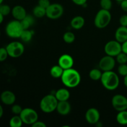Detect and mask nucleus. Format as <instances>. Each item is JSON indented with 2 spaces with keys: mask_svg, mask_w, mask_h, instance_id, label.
Masks as SVG:
<instances>
[{
  "mask_svg": "<svg viewBox=\"0 0 127 127\" xmlns=\"http://www.w3.org/2000/svg\"><path fill=\"white\" fill-rule=\"evenodd\" d=\"M21 22L17 20H12L7 24L5 28V32L9 37L12 38H20L23 31Z\"/></svg>",
  "mask_w": 127,
  "mask_h": 127,
  "instance_id": "5",
  "label": "nucleus"
},
{
  "mask_svg": "<svg viewBox=\"0 0 127 127\" xmlns=\"http://www.w3.org/2000/svg\"><path fill=\"white\" fill-rule=\"evenodd\" d=\"M11 9H12L9 5L4 4L2 3L0 4V13L3 15L4 16H6L11 13Z\"/></svg>",
  "mask_w": 127,
  "mask_h": 127,
  "instance_id": "28",
  "label": "nucleus"
},
{
  "mask_svg": "<svg viewBox=\"0 0 127 127\" xmlns=\"http://www.w3.org/2000/svg\"><path fill=\"white\" fill-rule=\"evenodd\" d=\"M116 62L120 64H126L127 63V54L122 52L116 57Z\"/></svg>",
  "mask_w": 127,
  "mask_h": 127,
  "instance_id": "29",
  "label": "nucleus"
},
{
  "mask_svg": "<svg viewBox=\"0 0 127 127\" xmlns=\"http://www.w3.org/2000/svg\"><path fill=\"white\" fill-rule=\"evenodd\" d=\"M3 1H4V0H0V4H1L2 3V2H3Z\"/></svg>",
  "mask_w": 127,
  "mask_h": 127,
  "instance_id": "44",
  "label": "nucleus"
},
{
  "mask_svg": "<svg viewBox=\"0 0 127 127\" xmlns=\"http://www.w3.org/2000/svg\"><path fill=\"white\" fill-rule=\"evenodd\" d=\"M23 29H29L34 24V17L31 15H27L24 19L20 21Z\"/></svg>",
  "mask_w": 127,
  "mask_h": 127,
  "instance_id": "21",
  "label": "nucleus"
},
{
  "mask_svg": "<svg viewBox=\"0 0 127 127\" xmlns=\"http://www.w3.org/2000/svg\"><path fill=\"white\" fill-rule=\"evenodd\" d=\"M0 36H1V31H0Z\"/></svg>",
  "mask_w": 127,
  "mask_h": 127,
  "instance_id": "45",
  "label": "nucleus"
},
{
  "mask_svg": "<svg viewBox=\"0 0 127 127\" xmlns=\"http://www.w3.org/2000/svg\"><path fill=\"white\" fill-rule=\"evenodd\" d=\"M112 19V15L110 11L101 9L97 12L94 18V23L98 29H104L109 26Z\"/></svg>",
  "mask_w": 127,
  "mask_h": 127,
  "instance_id": "4",
  "label": "nucleus"
},
{
  "mask_svg": "<svg viewBox=\"0 0 127 127\" xmlns=\"http://www.w3.org/2000/svg\"><path fill=\"white\" fill-rule=\"evenodd\" d=\"M32 127H47V125L45 124L43 122L37 120L36 122H35L33 125H32Z\"/></svg>",
  "mask_w": 127,
  "mask_h": 127,
  "instance_id": "37",
  "label": "nucleus"
},
{
  "mask_svg": "<svg viewBox=\"0 0 127 127\" xmlns=\"http://www.w3.org/2000/svg\"><path fill=\"white\" fill-rule=\"evenodd\" d=\"M115 1H116L117 2H120L121 1H122L123 0H115Z\"/></svg>",
  "mask_w": 127,
  "mask_h": 127,
  "instance_id": "43",
  "label": "nucleus"
},
{
  "mask_svg": "<svg viewBox=\"0 0 127 127\" xmlns=\"http://www.w3.org/2000/svg\"><path fill=\"white\" fill-rule=\"evenodd\" d=\"M113 108L117 112L127 110V97L122 94H115L111 100Z\"/></svg>",
  "mask_w": 127,
  "mask_h": 127,
  "instance_id": "10",
  "label": "nucleus"
},
{
  "mask_svg": "<svg viewBox=\"0 0 127 127\" xmlns=\"http://www.w3.org/2000/svg\"><path fill=\"white\" fill-rule=\"evenodd\" d=\"M85 24V19L83 16H77L73 17L70 22V25L73 29L79 30L83 28Z\"/></svg>",
  "mask_w": 127,
  "mask_h": 127,
  "instance_id": "19",
  "label": "nucleus"
},
{
  "mask_svg": "<svg viewBox=\"0 0 127 127\" xmlns=\"http://www.w3.org/2000/svg\"><path fill=\"white\" fill-rule=\"evenodd\" d=\"M115 63H116V60L114 57L106 55L99 61V68L103 72L112 71L115 67Z\"/></svg>",
  "mask_w": 127,
  "mask_h": 127,
  "instance_id": "11",
  "label": "nucleus"
},
{
  "mask_svg": "<svg viewBox=\"0 0 127 127\" xmlns=\"http://www.w3.org/2000/svg\"><path fill=\"white\" fill-rule=\"evenodd\" d=\"M58 64H59L64 70L69 69L73 67L74 60L69 54H63L60 57L58 61Z\"/></svg>",
  "mask_w": 127,
  "mask_h": 127,
  "instance_id": "13",
  "label": "nucleus"
},
{
  "mask_svg": "<svg viewBox=\"0 0 127 127\" xmlns=\"http://www.w3.org/2000/svg\"><path fill=\"white\" fill-rule=\"evenodd\" d=\"M104 52L107 55L115 57L122 52V43L116 40L109 41L105 45Z\"/></svg>",
  "mask_w": 127,
  "mask_h": 127,
  "instance_id": "9",
  "label": "nucleus"
},
{
  "mask_svg": "<svg viewBox=\"0 0 127 127\" xmlns=\"http://www.w3.org/2000/svg\"><path fill=\"white\" fill-rule=\"evenodd\" d=\"M61 80L64 86L74 88L80 84L81 77L80 73L76 69L71 68L64 70L61 77Z\"/></svg>",
  "mask_w": 127,
  "mask_h": 127,
  "instance_id": "1",
  "label": "nucleus"
},
{
  "mask_svg": "<svg viewBox=\"0 0 127 127\" xmlns=\"http://www.w3.org/2000/svg\"><path fill=\"white\" fill-rule=\"evenodd\" d=\"M11 14L14 19L19 21H22L27 15L26 9L21 5L14 6L11 9Z\"/></svg>",
  "mask_w": 127,
  "mask_h": 127,
  "instance_id": "15",
  "label": "nucleus"
},
{
  "mask_svg": "<svg viewBox=\"0 0 127 127\" xmlns=\"http://www.w3.org/2000/svg\"><path fill=\"white\" fill-rule=\"evenodd\" d=\"M4 114V110H3V108H2V105L0 104V119L2 117Z\"/></svg>",
  "mask_w": 127,
  "mask_h": 127,
  "instance_id": "40",
  "label": "nucleus"
},
{
  "mask_svg": "<svg viewBox=\"0 0 127 127\" xmlns=\"http://www.w3.org/2000/svg\"><path fill=\"white\" fill-rule=\"evenodd\" d=\"M71 110V105L70 103L66 101H59L57 105L56 110L61 115H67L70 113Z\"/></svg>",
  "mask_w": 127,
  "mask_h": 127,
  "instance_id": "16",
  "label": "nucleus"
},
{
  "mask_svg": "<svg viewBox=\"0 0 127 127\" xmlns=\"http://www.w3.org/2000/svg\"><path fill=\"white\" fill-rule=\"evenodd\" d=\"M118 73L122 76L125 77L127 75V64H120L117 69Z\"/></svg>",
  "mask_w": 127,
  "mask_h": 127,
  "instance_id": "31",
  "label": "nucleus"
},
{
  "mask_svg": "<svg viewBox=\"0 0 127 127\" xmlns=\"http://www.w3.org/2000/svg\"><path fill=\"white\" fill-rule=\"evenodd\" d=\"M71 1L73 3L78 5V6H81L84 7V6L86 4L88 0H71Z\"/></svg>",
  "mask_w": 127,
  "mask_h": 127,
  "instance_id": "36",
  "label": "nucleus"
},
{
  "mask_svg": "<svg viewBox=\"0 0 127 127\" xmlns=\"http://www.w3.org/2000/svg\"><path fill=\"white\" fill-rule=\"evenodd\" d=\"M0 100L1 102L6 105H12L16 100V95L13 92L6 90L2 92L0 95Z\"/></svg>",
  "mask_w": 127,
  "mask_h": 127,
  "instance_id": "14",
  "label": "nucleus"
},
{
  "mask_svg": "<svg viewBox=\"0 0 127 127\" xmlns=\"http://www.w3.org/2000/svg\"><path fill=\"white\" fill-rule=\"evenodd\" d=\"M122 52L127 54V40L122 43Z\"/></svg>",
  "mask_w": 127,
  "mask_h": 127,
  "instance_id": "39",
  "label": "nucleus"
},
{
  "mask_svg": "<svg viewBox=\"0 0 127 127\" xmlns=\"http://www.w3.org/2000/svg\"><path fill=\"white\" fill-rule=\"evenodd\" d=\"M50 0H38V5L45 9H47L50 5Z\"/></svg>",
  "mask_w": 127,
  "mask_h": 127,
  "instance_id": "34",
  "label": "nucleus"
},
{
  "mask_svg": "<svg viewBox=\"0 0 127 127\" xmlns=\"http://www.w3.org/2000/svg\"><path fill=\"white\" fill-rule=\"evenodd\" d=\"M100 5L101 9L110 11L112 7V0H100Z\"/></svg>",
  "mask_w": 127,
  "mask_h": 127,
  "instance_id": "30",
  "label": "nucleus"
},
{
  "mask_svg": "<svg viewBox=\"0 0 127 127\" xmlns=\"http://www.w3.org/2000/svg\"><path fill=\"white\" fill-rule=\"evenodd\" d=\"M58 100L55 95L53 94L46 95L41 99L40 102V108L43 112L45 114H50L57 109Z\"/></svg>",
  "mask_w": 127,
  "mask_h": 127,
  "instance_id": "3",
  "label": "nucleus"
},
{
  "mask_svg": "<svg viewBox=\"0 0 127 127\" xmlns=\"http://www.w3.org/2000/svg\"><path fill=\"white\" fill-rule=\"evenodd\" d=\"M116 120L121 125H127V110L119 112L116 116Z\"/></svg>",
  "mask_w": 127,
  "mask_h": 127,
  "instance_id": "22",
  "label": "nucleus"
},
{
  "mask_svg": "<svg viewBox=\"0 0 127 127\" xmlns=\"http://www.w3.org/2000/svg\"><path fill=\"white\" fill-rule=\"evenodd\" d=\"M120 26L127 27V14H124L119 19Z\"/></svg>",
  "mask_w": 127,
  "mask_h": 127,
  "instance_id": "35",
  "label": "nucleus"
},
{
  "mask_svg": "<svg viewBox=\"0 0 127 127\" xmlns=\"http://www.w3.org/2000/svg\"><path fill=\"white\" fill-rule=\"evenodd\" d=\"M22 108L21 105H18V104H14L12 105V107H11V112L14 115H20L22 110Z\"/></svg>",
  "mask_w": 127,
  "mask_h": 127,
  "instance_id": "33",
  "label": "nucleus"
},
{
  "mask_svg": "<svg viewBox=\"0 0 127 127\" xmlns=\"http://www.w3.org/2000/svg\"><path fill=\"white\" fill-rule=\"evenodd\" d=\"M4 17V16L3 15L1 14L0 13V24H1L2 23V22H3Z\"/></svg>",
  "mask_w": 127,
  "mask_h": 127,
  "instance_id": "42",
  "label": "nucleus"
},
{
  "mask_svg": "<svg viewBox=\"0 0 127 127\" xmlns=\"http://www.w3.org/2000/svg\"><path fill=\"white\" fill-rule=\"evenodd\" d=\"M124 85H125V87L127 88V75L125 76L124 77Z\"/></svg>",
  "mask_w": 127,
  "mask_h": 127,
  "instance_id": "41",
  "label": "nucleus"
},
{
  "mask_svg": "<svg viewBox=\"0 0 127 127\" xmlns=\"http://www.w3.org/2000/svg\"><path fill=\"white\" fill-rule=\"evenodd\" d=\"M100 82L105 89L109 91H114L117 89L120 84V79L118 74L113 71H104Z\"/></svg>",
  "mask_w": 127,
  "mask_h": 127,
  "instance_id": "2",
  "label": "nucleus"
},
{
  "mask_svg": "<svg viewBox=\"0 0 127 127\" xmlns=\"http://www.w3.org/2000/svg\"><path fill=\"white\" fill-rule=\"evenodd\" d=\"M8 57L9 55L6 47L5 48L4 47H1L0 48V62H4Z\"/></svg>",
  "mask_w": 127,
  "mask_h": 127,
  "instance_id": "32",
  "label": "nucleus"
},
{
  "mask_svg": "<svg viewBox=\"0 0 127 127\" xmlns=\"http://www.w3.org/2000/svg\"><path fill=\"white\" fill-rule=\"evenodd\" d=\"M33 33L34 32L31 30H29V29H24L23 30L22 33H21L20 38L22 42H25V43L29 42L33 37Z\"/></svg>",
  "mask_w": 127,
  "mask_h": 127,
  "instance_id": "23",
  "label": "nucleus"
},
{
  "mask_svg": "<svg viewBox=\"0 0 127 127\" xmlns=\"http://www.w3.org/2000/svg\"><path fill=\"white\" fill-rule=\"evenodd\" d=\"M75 35L74 34V33H73L72 32H70V31L65 32L63 34V39L64 40V42L65 43H68V44L73 43L74 42V40H75Z\"/></svg>",
  "mask_w": 127,
  "mask_h": 127,
  "instance_id": "27",
  "label": "nucleus"
},
{
  "mask_svg": "<svg viewBox=\"0 0 127 127\" xmlns=\"http://www.w3.org/2000/svg\"><path fill=\"white\" fill-rule=\"evenodd\" d=\"M19 115L23 123L26 125L32 126L38 120V113L34 109L30 107H26L22 109Z\"/></svg>",
  "mask_w": 127,
  "mask_h": 127,
  "instance_id": "7",
  "label": "nucleus"
},
{
  "mask_svg": "<svg viewBox=\"0 0 127 127\" xmlns=\"http://www.w3.org/2000/svg\"><path fill=\"white\" fill-rule=\"evenodd\" d=\"M115 38L120 43L127 40V27L120 26L118 27L115 31Z\"/></svg>",
  "mask_w": 127,
  "mask_h": 127,
  "instance_id": "17",
  "label": "nucleus"
},
{
  "mask_svg": "<svg viewBox=\"0 0 127 127\" xmlns=\"http://www.w3.org/2000/svg\"><path fill=\"white\" fill-rule=\"evenodd\" d=\"M9 57L13 58L20 57L24 53V45L21 42L18 41H14L10 42L6 47Z\"/></svg>",
  "mask_w": 127,
  "mask_h": 127,
  "instance_id": "6",
  "label": "nucleus"
},
{
  "mask_svg": "<svg viewBox=\"0 0 127 127\" xmlns=\"http://www.w3.org/2000/svg\"><path fill=\"white\" fill-rule=\"evenodd\" d=\"M100 112L96 108L91 107L88 109L85 114V119L87 122L91 125H95L100 121Z\"/></svg>",
  "mask_w": 127,
  "mask_h": 127,
  "instance_id": "12",
  "label": "nucleus"
},
{
  "mask_svg": "<svg viewBox=\"0 0 127 127\" xmlns=\"http://www.w3.org/2000/svg\"><path fill=\"white\" fill-rule=\"evenodd\" d=\"M120 3L122 9L125 12H127V0H123Z\"/></svg>",
  "mask_w": 127,
  "mask_h": 127,
  "instance_id": "38",
  "label": "nucleus"
},
{
  "mask_svg": "<svg viewBox=\"0 0 127 127\" xmlns=\"http://www.w3.org/2000/svg\"><path fill=\"white\" fill-rule=\"evenodd\" d=\"M102 71L100 68H94L92 69L89 73V78L93 81H99L101 79L102 75Z\"/></svg>",
  "mask_w": 127,
  "mask_h": 127,
  "instance_id": "24",
  "label": "nucleus"
},
{
  "mask_svg": "<svg viewBox=\"0 0 127 127\" xmlns=\"http://www.w3.org/2000/svg\"><path fill=\"white\" fill-rule=\"evenodd\" d=\"M63 71H64V69L59 64H57V65L53 66L51 68L50 70V73L52 78L58 79V78H61Z\"/></svg>",
  "mask_w": 127,
  "mask_h": 127,
  "instance_id": "20",
  "label": "nucleus"
},
{
  "mask_svg": "<svg viewBox=\"0 0 127 127\" xmlns=\"http://www.w3.org/2000/svg\"><path fill=\"white\" fill-rule=\"evenodd\" d=\"M64 13L63 6L59 3L50 4L46 9V16L50 19L56 20L60 18Z\"/></svg>",
  "mask_w": 127,
  "mask_h": 127,
  "instance_id": "8",
  "label": "nucleus"
},
{
  "mask_svg": "<svg viewBox=\"0 0 127 127\" xmlns=\"http://www.w3.org/2000/svg\"><path fill=\"white\" fill-rule=\"evenodd\" d=\"M23 124L19 115H14L9 120V126L11 127H21Z\"/></svg>",
  "mask_w": 127,
  "mask_h": 127,
  "instance_id": "26",
  "label": "nucleus"
},
{
  "mask_svg": "<svg viewBox=\"0 0 127 127\" xmlns=\"http://www.w3.org/2000/svg\"><path fill=\"white\" fill-rule=\"evenodd\" d=\"M56 98L59 101H66L70 97V93L66 88H61L58 89L55 93Z\"/></svg>",
  "mask_w": 127,
  "mask_h": 127,
  "instance_id": "18",
  "label": "nucleus"
},
{
  "mask_svg": "<svg viewBox=\"0 0 127 127\" xmlns=\"http://www.w3.org/2000/svg\"><path fill=\"white\" fill-rule=\"evenodd\" d=\"M33 15L37 18H42L46 16V9L41 7L39 5L36 6L32 10Z\"/></svg>",
  "mask_w": 127,
  "mask_h": 127,
  "instance_id": "25",
  "label": "nucleus"
}]
</instances>
